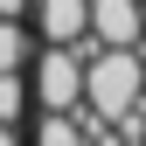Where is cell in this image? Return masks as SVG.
Instances as JSON below:
<instances>
[{
	"label": "cell",
	"mask_w": 146,
	"mask_h": 146,
	"mask_svg": "<svg viewBox=\"0 0 146 146\" xmlns=\"http://www.w3.org/2000/svg\"><path fill=\"white\" fill-rule=\"evenodd\" d=\"M84 104H90L104 125H111L125 104H146V98H139V49H104V42H90V49H84Z\"/></svg>",
	"instance_id": "obj_1"
},
{
	"label": "cell",
	"mask_w": 146,
	"mask_h": 146,
	"mask_svg": "<svg viewBox=\"0 0 146 146\" xmlns=\"http://www.w3.org/2000/svg\"><path fill=\"white\" fill-rule=\"evenodd\" d=\"M35 104H42V111H77L84 104V49L49 42L42 56H35Z\"/></svg>",
	"instance_id": "obj_2"
},
{
	"label": "cell",
	"mask_w": 146,
	"mask_h": 146,
	"mask_svg": "<svg viewBox=\"0 0 146 146\" xmlns=\"http://www.w3.org/2000/svg\"><path fill=\"white\" fill-rule=\"evenodd\" d=\"M139 35H146V7L139 0H90V42L139 49Z\"/></svg>",
	"instance_id": "obj_3"
},
{
	"label": "cell",
	"mask_w": 146,
	"mask_h": 146,
	"mask_svg": "<svg viewBox=\"0 0 146 146\" xmlns=\"http://www.w3.org/2000/svg\"><path fill=\"white\" fill-rule=\"evenodd\" d=\"M28 7H35V28H42V42L90 49V0H28Z\"/></svg>",
	"instance_id": "obj_4"
},
{
	"label": "cell",
	"mask_w": 146,
	"mask_h": 146,
	"mask_svg": "<svg viewBox=\"0 0 146 146\" xmlns=\"http://www.w3.org/2000/svg\"><path fill=\"white\" fill-rule=\"evenodd\" d=\"M35 146H84V118H77V111H42Z\"/></svg>",
	"instance_id": "obj_5"
},
{
	"label": "cell",
	"mask_w": 146,
	"mask_h": 146,
	"mask_svg": "<svg viewBox=\"0 0 146 146\" xmlns=\"http://www.w3.org/2000/svg\"><path fill=\"white\" fill-rule=\"evenodd\" d=\"M28 111V84H21V70H0V125H14Z\"/></svg>",
	"instance_id": "obj_6"
},
{
	"label": "cell",
	"mask_w": 146,
	"mask_h": 146,
	"mask_svg": "<svg viewBox=\"0 0 146 146\" xmlns=\"http://www.w3.org/2000/svg\"><path fill=\"white\" fill-rule=\"evenodd\" d=\"M35 56V49H28V35H21V21H7V14H0V70H21Z\"/></svg>",
	"instance_id": "obj_7"
},
{
	"label": "cell",
	"mask_w": 146,
	"mask_h": 146,
	"mask_svg": "<svg viewBox=\"0 0 146 146\" xmlns=\"http://www.w3.org/2000/svg\"><path fill=\"white\" fill-rule=\"evenodd\" d=\"M0 14H7V21H21V14H28V0H0Z\"/></svg>",
	"instance_id": "obj_8"
},
{
	"label": "cell",
	"mask_w": 146,
	"mask_h": 146,
	"mask_svg": "<svg viewBox=\"0 0 146 146\" xmlns=\"http://www.w3.org/2000/svg\"><path fill=\"white\" fill-rule=\"evenodd\" d=\"M0 146H21V139H14V125H0Z\"/></svg>",
	"instance_id": "obj_9"
},
{
	"label": "cell",
	"mask_w": 146,
	"mask_h": 146,
	"mask_svg": "<svg viewBox=\"0 0 146 146\" xmlns=\"http://www.w3.org/2000/svg\"><path fill=\"white\" fill-rule=\"evenodd\" d=\"M139 98H146V56H139Z\"/></svg>",
	"instance_id": "obj_10"
},
{
	"label": "cell",
	"mask_w": 146,
	"mask_h": 146,
	"mask_svg": "<svg viewBox=\"0 0 146 146\" xmlns=\"http://www.w3.org/2000/svg\"><path fill=\"white\" fill-rule=\"evenodd\" d=\"M139 146H146V132H139Z\"/></svg>",
	"instance_id": "obj_11"
}]
</instances>
